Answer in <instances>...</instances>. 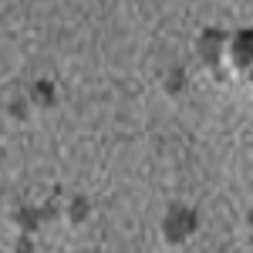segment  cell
<instances>
[{"label":"cell","instance_id":"1","mask_svg":"<svg viewBox=\"0 0 253 253\" xmlns=\"http://www.w3.org/2000/svg\"><path fill=\"white\" fill-rule=\"evenodd\" d=\"M196 226H199L196 210L175 203V206H169V213L162 216V240H166L169 247H179V243H186V240L196 233Z\"/></svg>","mask_w":253,"mask_h":253},{"label":"cell","instance_id":"2","mask_svg":"<svg viewBox=\"0 0 253 253\" xmlns=\"http://www.w3.org/2000/svg\"><path fill=\"white\" fill-rule=\"evenodd\" d=\"M223 61L230 64V71L247 75L253 64V31L243 27L236 34H226V47H223Z\"/></svg>","mask_w":253,"mask_h":253},{"label":"cell","instance_id":"3","mask_svg":"<svg viewBox=\"0 0 253 253\" xmlns=\"http://www.w3.org/2000/svg\"><path fill=\"white\" fill-rule=\"evenodd\" d=\"M223 47H226V34H223L219 27H206V31L199 34V58L206 61V64L219 68V64H223Z\"/></svg>","mask_w":253,"mask_h":253},{"label":"cell","instance_id":"4","mask_svg":"<svg viewBox=\"0 0 253 253\" xmlns=\"http://www.w3.org/2000/svg\"><path fill=\"white\" fill-rule=\"evenodd\" d=\"M47 210H38V206H24V210H17V213H14V223H17L20 226V233H34V230H38L41 223H44V219H47Z\"/></svg>","mask_w":253,"mask_h":253},{"label":"cell","instance_id":"5","mask_svg":"<svg viewBox=\"0 0 253 253\" xmlns=\"http://www.w3.org/2000/svg\"><path fill=\"white\" fill-rule=\"evenodd\" d=\"M31 105H34V108H51V105H54V101H58V95H54V84H51V81L47 78H41V81H34V84H31Z\"/></svg>","mask_w":253,"mask_h":253},{"label":"cell","instance_id":"6","mask_svg":"<svg viewBox=\"0 0 253 253\" xmlns=\"http://www.w3.org/2000/svg\"><path fill=\"white\" fill-rule=\"evenodd\" d=\"M88 213H91V203H88V196H75V199L68 203V219H71V226L84 223V219H88Z\"/></svg>","mask_w":253,"mask_h":253},{"label":"cell","instance_id":"7","mask_svg":"<svg viewBox=\"0 0 253 253\" xmlns=\"http://www.w3.org/2000/svg\"><path fill=\"white\" fill-rule=\"evenodd\" d=\"M166 91H169V95H182V91H186V71H182V68H169V75H166Z\"/></svg>","mask_w":253,"mask_h":253},{"label":"cell","instance_id":"8","mask_svg":"<svg viewBox=\"0 0 253 253\" xmlns=\"http://www.w3.org/2000/svg\"><path fill=\"white\" fill-rule=\"evenodd\" d=\"M14 250H17V253H31V250H34L31 236H27V233H20V236H17V247H14Z\"/></svg>","mask_w":253,"mask_h":253}]
</instances>
